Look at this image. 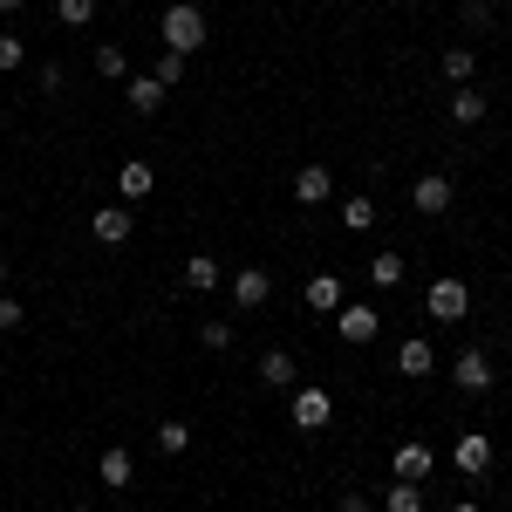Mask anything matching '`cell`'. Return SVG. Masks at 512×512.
<instances>
[{
    "label": "cell",
    "mask_w": 512,
    "mask_h": 512,
    "mask_svg": "<svg viewBox=\"0 0 512 512\" xmlns=\"http://www.w3.org/2000/svg\"><path fill=\"white\" fill-rule=\"evenodd\" d=\"M158 48H171V55H185L192 62L198 48L212 41V28H205V7H192V0H178V7H164V28H158Z\"/></svg>",
    "instance_id": "obj_1"
},
{
    "label": "cell",
    "mask_w": 512,
    "mask_h": 512,
    "mask_svg": "<svg viewBox=\"0 0 512 512\" xmlns=\"http://www.w3.org/2000/svg\"><path fill=\"white\" fill-rule=\"evenodd\" d=\"M328 417H335V396L321 390V383H294L287 424H294V431H328Z\"/></svg>",
    "instance_id": "obj_2"
},
{
    "label": "cell",
    "mask_w": 512,
    "mask_h": 512,
    "mask_svg": "<svg viewBox=\"0 0 512 512\" xmlns=\"http://www.w3.org/2000/svg\"><path fill=\"white\" fill-rule=\"evenodd\" d=\"M465 308H472V287L458 274L431 280V294H424V315H437V328H451V321H465Z\"/></svg>",
    "instance_id": "obj_3"
},
{
    "label": "cell",
    "mask_w": 512,
    "mask_h": 512,
    "mask_svg": "<svg viewBox=\"0 0 512 512\" xmlns=\"http://www.w3.org/2000/svg\"><path fill=\"white\" fill-rule=\"evenodd\" d=\"M335 328H342V342H349V349H362V342H376V335H383V315H376L369 301H342V308H335Z\"/></svg>",
    "instance_id": "obj_4"
},
{
    "label": "cell",
    "mask_w": 512,
    "mask_h": 512,
    "mask_svg": "<svg viewBox=\"0 0 512 512\" xmlns=\"http://www.w3.org/2000/svg\"><path fill=\"white\" fill-rule=\"evenodd\" d=\"M451 383H458L465 396H485L492 383H499V369H492V355H485V349H465L458 362H451Z\"/></svg>",
    "instance_id": "obj_5"
},
{
    "label": "cell",
    "mask_w": 512,
    "mask_h": 512,
    "mask_svg": "<svg viewBox=\"0 0 512 512\" xmlns=\"http://www.w3.org/2000/svg\"><path fill=\"white\" fill-rule=\"evenodd\" d=\"M89 233L103 239V246H123V239L137 233V219H130V205L117 198V205H96V212H89Z\"/></svg>",
    "instance_id": "obj_6"
},
{
    "label": "cell",
    "mask_w": 512,
    "mask_h": 512,
    "mask_svg": "<svg viewBox=\"0 0 512 512\" xmlns=\"http://www.w3.org/2000/svg\"><path fill=\"white\" fill-rule=\"evenodd\" d=\"M451 465H458L465 478H485V472H492V437H485V431H465L458 444H451Z\"/></svg>",
    "instance_id": "obj_7"
},
{
    "label": "cell",
    "mask_w": 512,
    "mask_h": 512,
    "mask_svg": "<svg viewBox=\"0 0 512 512\" xmlns=\"http://www.w3.org/2000/svg\"><path fill=\"white\" fill-rule=\"evenodd\" d=\"M233 301L246 308V315L267 308V301H274V274H267V267H239V274H233Z\"/></svg>",
    "instance_id": "obj_8"
},
{
    "label": "cell",
    "mask_w": 512,
    "mask_h": 512,
    "mask_svg": "<svg viewBox=\"0 0 512 512\" xmlns=\"http://www.w3.org/2000/svg\"><path fill=\"white\" fill-rule=\"evenodd\" d=\"M410 205H417L424 219H437V212H451V178H444V171H424V178L410 185Z\"/></svg>",
    "instance_id": "obj_9"
},
{
    "label": "cell",
    "mask_w": 512,
    "mask_h": 512,
    "mask_svg": "<svg viewBox=\"0 0 512 512\" xmlns=\"http://www.w3.org/2000/svg\"><path fill=\"white\" fill-rule=\"evenodd\" d=\"M164 96H171V89H164L158 76H130V82H123V103H130L137 117H158V110H164Z\"/></svg>",
    "instance_id": "obj_10"
},
{
    "label": "cell",
    "mask_w": 512,
    "mask_h": 512,
    "mask_svg": "<svg viewBox=\"0 0 512 512\" xmlns=\"http://www.w3.org/2000/svg\"><path fill=\"white\" fill-rule=\"evenodd\" d=\"M431 369H437V349L424 342V335H410V342L396 349V376H410V383H424Z\"/></svg>",
    "instance_id": "obj_11"
},
{
    "label": "cell",
    "mask_w": 512,
    "mask_h": 512,
    "mask_svg": "<svg viewBox=\"0 0 512 512\" xmlns=\"http://www.w3.org/2000/svg\"><path fill=\"white\" fill-rule=\"evenodd\" d=\"M342 301H349V280L335 274V267H328V274H315V280H308V308H315V315H335Z\"/></svg>",
    "instance_id": "obj_12"
},
{
    "label": "cell",
    "mask_w": 512,
    "mask_h": 512,
    "mask_svg": "<svg viewBox=\"0 0 512 512\" xmlns=\"http://www.w3.org/2000/svg\"><path fill=\"white\" fill-rule=\"evenodd\" d=\"M294 198H301V205H328V198H335V171H328V164H301Z\"/></svg>",
    "instance_id": "obj_13"
},
{
    "label": "cell",
    "mask_w": 512,
    "mask_h": 512,
    "mask_svg": "<svg viewBox=\"0 0 512 512\" xmlns=\"http://www.w3.org/2000/svg\"><path fill=\"white\" fill-rule=\"evenodd\" d=\"M96 478H103L110 492H130V485H137V465H130V451H123V444H110V451L96 458Z\"/></svg>",
    "instance_id": "obj_14"
},
{
    "label": "cell",
    "mask_w": 512,
    "mask_h": 512,
    "mask_svg": "<svg viewBox=\"0 0 512 512\" xmlns=\"http://www.w3.org/2000/svg\"><path fill=\"white\" fill-rule=\"evenodd\" d=\"M151 185H158V171H151L144 158H130V164L117 171V198H123V205H137V198H151Z\"/></svg>",
    "instance_id": "obj_15"
},
{
    "label": "cell",
    "mask_w": 512,
    "mask_h": 512,
    "mask_svg": "<svg viewBox=\"0 0 512 512\" xmlns=\"http://www.w3.org/2000/svg\"><path fill=\"white\" fill-rule=\"evenodd\" d=\"M431 465H437V458H431V444H403L390 472H396V478H410V485H424V478H431Z\"/></svg>",
    "instance_id": "obj_16"
},
{
    "label": "cell",
    "mask_w": 512,
    "mask_h": 512,
    "mask_svg": "<svg viewBox=\"0 0 512 512\" xmlns=\"http://www.w3.org/2000/svg\"><path fill=\"white\" fill-rule=\"evenodd\" d=\"M294 376H301V369H294V355H287V349L260 355V383H267V390H294Z\"/></svg>",
    "instance_id": "obj_17"
},
{
    "label": "cell",
    "mask_w": 512,
    "mask_h": 512,
    "mask_svg": "<svg viewBox=\"0 0 512 512\" xmlns=\"http://www.w3.org/2000/svg\"><path fill=\"white\" fill-rule=\"evenodd\" d=\"M383 512H424V485H410V478L383 485Z\"/></svg>",
    "instance_id": "obj_18"
},
{
    "label": "cell",
    "mask_w": 512,
    "mask_h": 512,
    "mask_svg": "<svg viewBox=\"0 0 512 512\" xmlns=\"http://www.w3.org/2000/svg\"><path fill=\"white\" fill-rule=\"evenodd\" d=\"M185 287H192V294H212V287H219V260H212V253H192V260H185Z\"/></svg>",
    "instance_id": "obj_19"
},
{
    "label": "cell",
    "mask_w": 512,
    "mask_h": 512,
    "mask_svg": "<svg viewBox=\"0 0 512 512\" xmlns=\"http://www.w3.org/2000/svg\"><path fill=\"white\" fill-rule=\"evenodd\" d=\"M96 76H103V82H130V55H123L117 41H103V48H96Z\"/></svg>",
    "instance_id": "obj_20"
},
{
    "label": "cell",
    "mask_w": 512,
    "mask_h": 512,
    "mask_svg": "<svg viewBox=\"0 0 512 512\" xmlns=\"http://www.w3.org/2000/svg\"><path fill=\"white\" fill-rule=\"evenodd\" d=\"M485 110H492V103L478 96L472 82H465V89H451V117H458V123H485Z\"/></svg>",
    "instance_id": "obj_21"
},
{
    "label": "cell",
    "mask_w": 512,
    "mask_h": 512,
    "mask_svg": "<svg viewBox=\"0 0 512 512\" xmlns=\"http://www.w3.org/2000/svg\"><path fill=\"white\" fill-rule=\"evenodd\" d=\"M342 226L349 233H369L376 226V198H342Z\"/></svg>",
    "instance_id": "obj_22"
},
{
    "label": "cell",
    "mask_w": 512,
    "mask_h": 512,
    "mask_svg": "<svg viewBox=\"0 0 512 512\" xmlns=\"http://www.w3.org/2000/svg\"><path fill=\"white\" fill-rule=\"evenodd\" d=\"M158 451L164 458H185L192 451V424H158Z\"/></svg>",
    "instance_id": "obj_23"
},
{
    "label": "cell",
    "mask_w": 512,
    "mask_h": 512,
    "mask_svg": "<svg viewBox=\"0 0 512 512\" xmlns=\"http://www.w3.org/2000/svg\"><path fill=\"white\" fill-rule=\"evenodd\" d=\"M444 82H451V89L472 82V48H444Z\"/></svg>",
    "instance_id": "obj_24"
},
{
    "label": "cell",
    "mask_w": 512,
    "mask_h": 512,
    "mask_svg": "<svg viewBox=\"0 0 512 512\" xmlns=\"http://www.w3.org/2000/svg\"><path fill=\"white\" fill-rule=\"evenodd\" d=\"M369 280H376V287H396V280H403V253H376V260H369Z\"/></svg>",
    "instance_id": "obj_25"
},
{
    "label": "cell",
    "mask_w": 512,
    "mask_h": 512,
    "mask_svg": "<svg viewBox=\"0 0 512 512\" xmlns=\"http://www.w3.org/2000/svg\"><path fill=\"white\" fill-rule=\"evenodd\" d=\"M21 62H28V41H21V35H7V28H0V76H14Z\"/></svg>",
    "instance_id": "obj_26"
},
{
    "label": "cell",
    "mask_w": 512,
    "mask_h": 512,
    "mask_svg": "<svg viewBox=\"0 0 512 512\" xmlns=\"http://www.w3.org/2000/svg\"><path fill=\"white\" fill-rule=\"evenodd\" d=\"M89 14H96V0H55V21L62 28H89Z\"/></svg>",
    "instance_id": "obj_27"
},
{
    "label": "cell",
    "mask_w": 512,
    "mask_h": 512,
    "mask_svg": "<svg viewBox=\"0 0 512 512\" xmlns=\"http://www.w3.org/2000/svg\"><path fill=\"white\" fill-rule=\"evenodd\" d=\"M151 76H158L164 89H178V82H185V55H171V48H158V69H151Z\"/></svg>",
    "instance_id": "obj_28"
},
{
    "label": "cell",
    "mask_w": 512,
    "mask_h": 512,
    "mask_svg": "<svg viewBox=\"0 0 512 512\" xmlns=\"http://www.w3.org/2000/svg\"><path fill=\"white\" fill-rule=\"evenodd\" d=\"M198 342H205V349H233V321H205V328H198Z\"/></svg>",
    "instance_id": "obj_29"
},
{
    "label": "cell",
    "mask_w": 512,
    "mask_h": 512,
    "mask_svg": "<svg viewBox=\"0 0 512 512\" xmlns=\"http://www.w3.org/2000/svg\"><path fill=\"white\" fill-rule=\"evenodd\" d=\"M21 321H28V308H21V301H14V294H0V335H14V328H21Z\"/></svg>",
    "instance_id": "obj_30"
},
{
    "label": "cell",
    "mask_w": 512,
    "mask_h": 512,
    "mask_svg": "<svg viewBox=\"0 0 512 512\" xmlns=\"http://www.w3.org/2000/svg\"><path fill=\"white\" fill-rule=\"evenodd\" d=\"M41 96H62V82H69V76H62V62H41Z\"/></svg>",
    "instance_id": "obj_31"
},
{
    "label": "cell",
    "mask_w": 512,
    "mask_h": 512,
    "mask_svg": "<svg viewBox=\"0 0 512 512\" xmlns=\"http://www.w3.org/2000/svg\"><path fill=\"white\" fill-rule=\"evenodd\" d=\"M492 21V0H465V28H485Z\"/></svg>",
    "instance_id": "obj_32"
},
{
    "label": "cell",
    "mask_w": 512,
    "mask_h": 512,
    "mask_svg": "<svg viewBox=\"0 0 512 512\" xmlns=\"http://www.w3.org/2000/svg\"><path fill=\"white\" fill-rule=\"evenodd\" d=\"M342 512H376V506H369V492H349V499H342Z\"/></svg>",
    "instance_id": "obj_33"
},
{
    "label": "cell",
    "mask_w": 512,
    "mask_h": 512,
    "mask_svg": "<svg viewBox=\"0 0 512 512\" xmlns=\"http://www.w3.org/2000/svg\"><path fill=\"white\" fill-rule=\"evenodd\" d=\"M451 512H485V506H478V499H458V506H451Z\"/></svg>",
    "instance_id": "obj_34"
},
{
    "label": "cell",
    "mask_w": 512,
    "mask_h": 512,
    "mask_svg": "<svg viewBox=\"0 0 512 512\" xmlns=\"http://www.w3.org/2000/svg\"><path fill=\"white\" fill-rule=\"evenodd\" d=\"M21 7H28V0H0V14H21Z\"/></svg>",
    "instance_id": "obj_35"
},
{
    "label": "cell",
    "mask_w": 512,
    "mask_h": 512,
    "mask_svg": "<svg viewBox=\"0 0 512 512\" xmlns=\"http://www.w3.org/2000/svg\"><path fill=\"white\" fill-rule=\"evenodd\" d=\"M0 294H7V260H0Z\"/></svg>",
    "instance_id": "obj_36"
},
{
    "label": "cell",
    "mask_w": 512,
    "mask_h": 512,
    "mask_svg": "<svg viewBox=\"0 0 512 512\" xmlns=\"http://www.w3.org/2000/svg\"><path fill=\"white\" fill-rule=\"evenodd\" d=\"M110 7H130V0H110Z\"/></svg>",
    "instance_id": "obj_37"
},
{
    "label": "cell",
    "mask_w": 512,
    "mask_h": 512,
    "mask_svg": "<svg viewBox=\"0 0 512 512\" xmlns=\"http://www.w3.org/2000/svg\"><path fill=\"white\" fill-rule=\"evenodd\" d=\"M69 512H89V506H69Z\"/></svg>",
    "instance_id": "obj_38"
}]
</instances>
